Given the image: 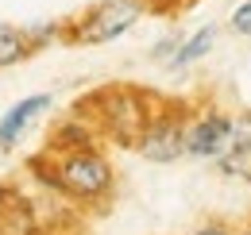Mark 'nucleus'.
Returning <instances> with one entry per match:
<instances>
[{
    "label": "nucleus",
    "mask_w": 251,
    "mask_h": 235,
    "mask_svg": "<svg viewBox=\"0 0 251 235\" xmlns=\"http://www.w3.org/2000/svg\"><path fill=\"white\" fill-rule=\"evenodd\" d=\"M147 12H151V0H100L93 8H85L77 20L62 24V43H70V47H104V43H116L135 24H143Z\"/></svg>",
    "instance_id": "nucleus-3"
},
{
    "label": "nucleus",
    "mask_w": 251,
    "mask_h": 235,
    "mask_svg": "<svg viewBox=\"0 0 251 235\" xmlns=\"http://www.w3.org/2000/svg\"><path fill=\"white\" fill-rule=\"evenodd\" d=\"M189 100H170L158 96L155 116L147 119L143 135L135 139V154H143L155 166H174L186 158V119H189Z\"/></svg>",
    "instance_id": "nucleus-4"
},
{
    "label": "nucleus",
    "mask_w": 251,
    "mask_h": 235,
    "mask_svg": "<svg viewBox=\"0 0 251 235\" xmlns=\"http://www.w3.org/2000/svg\"><path fill=\"white\" fill-rule=\"evenodd\" d=\"M31 54L35 50L27 47V39H24V27L0 20V70H12V66H20V62H27Z\"/></svg>",
    "instance_id": "nucleus-10"
},
{
    "label": "nucleus",
    "mask_w": 251,
    "mask_h": 235,
    "mask_svg": "<svg viewBox=\"0 0 251 235\" xmlns=\"http://www.w3.org/2000/svg\"><path fill=\"white\" fill-rule=\"evenodd\" d=\"M189 235H236L228 224H220V220H209V224H201V228H193Z\"/></svg>",
    "instance_id": "nucleus-15"
},
{
    "label": "nucleus",
    "mask_w": 251,
    "mask_h": 235,
    "mask_svg": "<svg viewBox=\"0 0 251 235\" xmlns=\"http://www.w3.org/2000/svg\"><path fill=\"white\" fill-rule=\"evenodd\" d=\"M27 174L43 193L62 197L66 205L89 208V212H100L116 197V185H120V174H116L112 158L100 150V143L81 150H62V154L43 150L27 158Z\"/></svg>",
    "instance_id": "nucleus-1"
},
{
    "label": "nucleus",
    "mask_w": 251,
    "mask_h": 235,
    "mask_svg": "<svg viewBox=\"0 0 251 235\" xmlns=\"http://www.w3.org/2000/svg\"><path fill=\"white\" fill-rule=\"evenodd\" d=\"M232 147V112L217 104H193L186 119V158L217 162Z\"/></svg>",
    "instance_id": "nucleus-6"
},
{
    "label": "nucleus",
    "mask_w": 251,
    "mask_h": 235,
    "mask_svg": "<svg viewBox=\"0 0 251 235\" xmlns=\"http://www.w3.org/2000/svg\"><path fill=\"white\" fill-rule=\"evenodd\" d=\"M24 39L31 50H43L50 43H62V24H24Z\"/></svg>",
    "instance_id": "nucleus-12"
},
{
    "label": "nucleus",
    "mask_w": 251,
    "mask_h": 235,
    "mask_svg": "<svg viewBox=\"0 0 251 235\" xmlns=\"http://www.w3.org/2000/svg\"><path fill=\"white\" fill-rule=\"evenodd\" d=\"M47 212V197H35L24 181H0V235H58Z\"/></svg>",
    "instance_id": "nucleus-5"
},
{
    "label": "nucleus",
    "mask_w": 251,
    "mask_h": 235,
    "mask_svg": "<svg viewBox=\"0 0 251 235\" xmlns=\"http://www.w3.org/2000/svg\"><path fill=\"white\" fill-rule=\"evenodd\" d=\"M213 166L228 181H251V147H228Z\"/></svg>",
    "instance_id": "nucleus-11"
},
{
    "label": "nucleus",
    "mask_w": 251,
    "mask_h": 235,
    "mask_svg": "<svg viewBox=\"0 0 251 235\" xmlns=\"http://www.w3.org/2000/svg\"><path fill=\"white\" fill-rule=\"evenodd\" d=\"M228 31H232L236 39H251V0H244V4H236V12H232V20H228Z\"/></svg>",
    "instance_id": "nucleus-13"
},
{
    "label": "nucleus",
    "mask_w": 251,
    "mask_h": 235,
    "mask_svg": "<svg viewBox=\"0 0 251 235\" xmlns=\"http://www.w3.org/2000/svg\"><path fill=\"white\" fill-rule=\"evenodd\" d=\"M158 108V93L131 85V81H112V85L93 89L85 100L74 104L77 116H85L97 127L100 143H116L124 150H135V139L143 135L147 119Z\"/></svg>",
    "instance_id": "nucleus-2"
},
{
    "label": "nucleus",
    "mask_w": 251,
    "mask_h": 235,
    "mask_svg": "<svg viewBox=\"0 0 251 235\" xmlns=\"http://www.w3.org/2000/svg\"><path fill=\"white\" fill-rule=\"evenodd\" d=\"M178 43H182V35H178V31L162 35V39H158L155 47H151V62H162V66H166V62H170V54L178 50Z\"/></svg>",
    "instance_id": "nucleus-14"
},
{
    "label": "nucleus",
    "mask_w": 251,
    "mask_h": 235,
    "mask_svg": "<svg viewBox=\"0 0 251 235\" xmlns=\"http://www.w3.org/2000/svg\"><path fill=\"white\" fill-rule=\"evenodd\" d=\"M50 108H54V96H50V93H31V96L16 100V104L0 116V150H16L20 139L27 135V127H31L39 116H47Z\"/></svg>",
    "instance_id": "nucleus-7"
},
{
    "label": "nucleus",
    "mask_w": 251,
    "mask_h": 235,
    "mask_svg": "<svg viewBox=\"0 0 251 235\" xmlns=\"http://www.w3.org/2000/svg\"><path fill=\"white\" fill-rule=\"evenodd\" d=\"M236 235H251V220H248V224H244V228H240Z\"/></svg>",
    "instance_id": "nucleus-16"
},
{
    "label": "nucleus",
    "mask_w": 251,
    "mask_h": 235,
    "mask_svg": "<svg viewBox=\"0 0 251 235\" xmlns=\"http://www.w3.org/2000/svg\"><path fill=\"white\" fill-rule=\"evenodd\" d=\"M97 143H100L97 127H93V123H89L85 116L70 112L66 119H58V123L50 127V139H47V154H62V150H81V147H97Z\"/></svg>",
    "instance_id": "nucleus-8"
},
{
    "label": "nucleus",
    "mask_w": 251,
    "mask_h": 235,
    "mask_svg": "<svg viewBox=\"0 0 251 235\" xmlns=\"http://www.w3.org/2000/svg\"><path fill=\"white\" fill-rule=\"evenodd\" d=\"M213 43H217V24L197 27L189 39H182V43H178V50H174V54H170V62H166V70L182 73V70H189V66H197V62L213 50Z\"/></svg>",
    "instance_id": "nucleus-9"
}]
</instances>
